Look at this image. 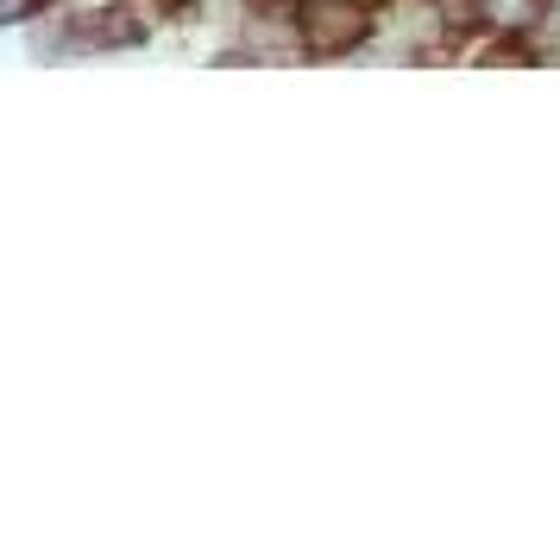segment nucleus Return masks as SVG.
Listing matches in <instances>:
<instances>
[{"mask_svg": "<svg viewBox=\"0 0 560 542\" xmlns=\"http://www.w3.org/2000/svg\"><path fill=\"white\" fill-rule=\"evenodd\" d=\"M296 32L315 57H340L372 32V20H365V0H296Z\"/></svg>", "mask_w": 560, "mask_h": 542, "instance_id": "obj_1", "label": "nucleus"}, {"mask_svg": "<svg viewBox=\"0 0 560 542\" xmlns=\"http://www.w3.org/2000/svg\"><path fill=\"white\" fill-rule=\"evenodd\" d=\"M485 20H498V26H529L535 13H541V0H479Z\"/></svg>", "mask_w": 560, "mask_h": 542, "instance_id": "obj_2", "label": "nucleus"}, {"mask_svg": "<svg viewBox=\"0 0 560 542\" xmlns=\"http://www.w3.org/2000/svg\"><path fill=\"white\" fill-rule=\"evenodd\" d=\"M32 13H38V0H0V26H20Z\"/></svg>", "mask_w": 560, "mask_h": 542, "instance_id": "obj_3", "label": "nucleus"}]
</instances>
